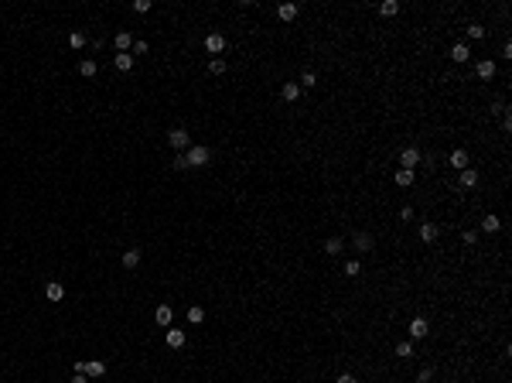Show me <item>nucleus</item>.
<instances>
[{"label": "nucleus", "mask_w": 512, "mask_h": 383, "mask_svg": "<svg viewBox=\"0 0 512 383\" xmlns=\"http://www.w3.org/2000/svg\"><path fill=\"white\" fill-rule=\"evenodd\" d=\"M209 161H212V151H209L205 144H191V147L185 151V164H188V168H205Z\"/></svg>", "instance_id": "nucleus-1"}, {"label": "nucleus", "mask_w": 512, "mask_h": 383, "mask_svg": "<svg viewBox=\"0 0 512 383\" xmlns=\"http://www.w3.org/2000/svg\"><path fill=\"white\" fill-rule=\"evenodd\" d=\"M167 144H171L174 151H181V154H185L188 147H191V134H188L185 127H174V130L167 134Z\"/></svg>", "instance_id": "nucleus-2"}, {"label": "nucleus", "mask_w": 512, "mask_h": 383, "mask_svg": "<svg viewBox=\"0 0 512 383\" xmlns=\"http://www.w3.org/2000/svg\"><path fill=\"white\" fill-rule=\"evenodd\" d=\"M75 373H85V377H103V373H106V363H99V359H85V363H75Z\"/></svg>", "instance_id": "nucleus-3"}, {"label": "nucleus", "mask_w": 512, "mask_h": 383, "mask_svg": "<svg viewBox=\"0 0 512 383\" xmlns=\"http://www.w3.org/2000/svg\"><path fill=\"white\" fill-rule=\"evenodd\" d=\"M205 48H209V55H216V59H219L222 52H225V38H222L219 31H212V34L205 38Z\"/></svg>", "instance_id": "nucleus-4"}, {"label": "nucleus", "mask_w": 512, "mask_h": 383, "mask_svg": "<svg viewBox=\"0 0 512 383\" xmlns=\"http://www.w3.org/2000/svg\"><path fill=\"white\" fill-rule=\"evenodd\" d=\"M400 164H403V168H410V171H417V164H420V151H417V147H406V151L400 154Z\"/></svg>", "instance_id": "nucleus-5"}, {"label": "nucleus", "mask_w": 512, "mask_h": 383, "mask_svg": "<svg viewBox=\"0 0 512 383\" xmlns=\"http://www.w3.org/2000/svg\"><path fill=\"white\" fill-rule=\"evenodd\" d=\"M427 332H431L427 318H413L410 322V339H427Z\"/></svg>", "instance_id": "nucleus-6"}, {"label": "nucleus", "mask_w": 512, "mask_h": 383, "mask_svg": "<svg viewBox=\"0 0 512 383\" xmlns=\"http://www.w3.org/2000/svg\"><path fill=\"white\" fill-rule=\"evenodd\" d=\"M468 59H471V48H468L464 41H458V45L451 48V62H458V65H461V62H468Z\"/></svg>", "instance_id": "nucleus-7"}, {"label": "nucleus", "mask_w": 512, "mask_h": 383, "mask_svg": "<svg viewBox=\"0 0 512 383\" xmlns=\"http://www.w3.org/2000/svg\"><path fill=\"white\" fill-rule=\"evenodd\" d=\"M458 181H461V188H475L478 185V171L475 168H464V171H458Z\"/></svg>", "instance_id": "nucleus-8"}, {"label": "nucleus", "mask_w": 512, "mask_h": 383, "mask_svg": "<svg viewBox=\"0 0 512 383\" xmlns=\"http://www.w3.org/2000/svg\"><path fill=\"white\" fill-rule=\"evenodd\" d=\"M171 318H174L171 305H157V311H154V322H157V325H164V328H167V325H171Z\"/></svg>", "instance_id": "nucleus-9"}, {"label": "nucleus", "mask_w": 512, "mask_h": 383, "mask_svg": "<svg viewBox=\"0 0 512 383\" xmlns=\"http://www.w3.org/2000/svg\"><path fill=\"white\" fill-rule=\"evenodd\" d=\"M475 72H478V79H492L495 76V62H492V59H482V62L475 65Z\"/></svg>", "instance_id": "nucleus-10"}, {"label": "nucleus", "mask_w": 512, "mask_h": 383, "mask_svg": "<svg viewBox=\"0 0 512 383\" xmlns=\"http://www.w3.org/2000/svg\"><path fill=\"white\" fill-rule=\"evenodd\" d=\"M113 65H116L120 72H130V69H134V55H130V52H120V55L113 59Z\"/></svg>", "instance_id": "nucleus-11"}, {"label": "nucleus", "mask_w": 512, "mask_h": 383, "mask_svg": "<svg viewBox=\"0 0 512 383\" xmlns=\"http://www.w3.org/2000/svg\"><path fill=\"white\" fill-rule=\"evenodd\" d=\"M45 298H48V301H62V298H65V288H62L58 281H52V284L45 288Z\"/></svg>", "instance_id": "nucleus-12"}, {"label": "nucleus", "mask_w": 512, "mask_h": 383, "mask_svg": "<svg viewBox=\"0 0 512 383\" xmlns=\"http://www.w3.org/2000/svg\"><path fill=\"white\" fill-rule=\"evenodd\" d=\"M164 339H167V346H171V349H181V346H185V332H181V328H167V335H164Z\"/></svg>", "instance_id": "nucleus-13"}, {"label": "nucleus", "mask_w": 512, "mask_h": 383, "mask_svg": "<svg viewBox=\"0 0 512 383\" xmlns=\"http://www.w3.org/2000/svg\"><path fill=\"white\" fill-rule=\"evenodd\" d=\"M451 168L464 171V168H468V151H461V147H458V151H451Z\"/></svg>", "instance_id": "nucleus-14"}, {"label": "nucleus", "mask_w": 512, "mask_h": 383, "mask_svg": "<svg viewBox=\"0 0 512 383\" xmlns=\"http://www.w3.org/2000/svg\"><path fill=\"white\" fill-rule=\"evenodd\" d=\"M372 250V236L369 233H355V253H369Z\"/></svg>", "instance_id": "nucleus-15"}, {"label": "nucleus", "mask_w": 512, "mask_h": 383, "mask_svg": "<svg viewBox=\"0 0 512 383\" xmlns=\"http://www.w3.org/2000/svg\"><path fill=\"white\" fill-rule=\"evenodd\" d=\"M413 178H417V171H410V168H400V171H396V185H400V188L413 185Z\"/></svg>", "instance_id": "nucleus-16"}, {"label": "nucleus", "mask_w": 512, "mask_h": 383, "mask_svg": "<svg viewBox=\"0 0 512 383\" xmlns=\"http://www.w3.org/2000/svg\"><path fill=\"white\" fill-rule=\"evenodd\" d=\"M482 230H485V233H499V230H502V219H499V216H492V212H488V216H485V219H482Z\"/></svg>", "instance_id": "nucleus-17"}, {"label": "nucleus", "mask_w": 512, "mask_h": 383, "mask_svg": "<svg viewBox=\"0 0 512 383\" xmlns=\"http://www.w3.org/2000/svg\"><path fill=\"white\" fill-rule=\"evenodd\" d=\"M420 239H424V243H434V239H437V223H424V226H420Z\"/></svg>", "instance_id": "nucleus-18"}, {"label": "nucleus", "mask_w": 512, "mask_h": 383, "mask_svg": "<svg viewBox=\"0 0 512 383\" xmlns=\"http://www.w3.org/2000/svg\"><path fill=\"white\" fill-rule=\"evenodd\" d=\"M280 96H284L287 103H294V99L300 96V86H297V82H284V89H280Z\"/></svg>", "instance_id": "nucleus-19"}, {"label": "nucleus", "mask_w": 512, "mask_h": 383, "mask_svg": "<svg viewBox=\"0 0 512 383\" xmlns=\"http://www.w3.org/2000/svg\"><path fill=\"white\" fill-rule=\"evenodd\" d=\"M379 14H382V17H396V14H400V3H396V0H382V3H379Z\"/></svg>", "instance_id": "nucleus-20"}, {"label": "nucleus", "mask_w": 512, "mask_h": 383, "mask_svg": "<svg viewBox=\"0 0 512 383\" xmlns=\"http://www.w3.org/2000/svg\"><path fill=\"white\" fill-rule=\"evenodd\" d=\"M116 48H120V52H130V48H134V34H130V31H120V34H116Z\"/></svg>", "instance_id": "nucleus-21"}, {"label": "nucleus", "mask_w": 512, "mask_h": 383, "mask_svg": "<svg viewBox=\"0 0 512 383\" xmlns=\"http://www.w3.org/2000/svg\"><path fill=\"white\" fill-rule=\"evenodd\" d=\"M137 264H140V246H134V250H127V253H123V267H127V270H130V267H137Z\"/></svg>", "instance_id": "nucleus-22"}, {"label": "nucleus", "mask_w": 512, "mask_h": 383, "mask_svg": "<svg viewBox=\"0 0 512 383\" xmlns=\"http://www.w3.org/2000/svg\"><path fill=\"white\" fill-rule=\"evenodd\" d=\"M188 322H191V325H202V322H205V308H202V305H191V308H188Z\"/></svg>", "instance_id": "nucleus-23"}, {"label": "nucleus", "mask_w": 512, "mask_h": 383, "mask_svg": "<svg viewBox=\"0 0 512 383\" xmlns=\"http://www.w3.org/2000/svg\"><path fill=\"white\" fill-rule=\"evenodd\" d=\"M297 10H300L297 3H280V10H277V14H280V21H294V17H297Z\"/></svg>", "instance_id": "nucleus-24"}, {"label": "nucleus", "mask_w": 512, "mask_h": 383, "mask_svg": "<svg viewBox=\"0 0 512 383\" xmlns=\"http://www.w3.org/2000/svg\"><path fill=\"white\" fill-rule=\"evenodd\" d=\"M324 250H328V257H338V253H342L345 246H342V239H338V236H331V239L324 243Z\"/></svg>", "instance_id": "nucleus-25"}, {"label": "nucleus", "mask_w": 512, "mask_h": 383, "mask_svg": "<svg viewBox=\"0 0 512 383\" xmlns=\"http://www.w3.org/2000/svg\"><path fill=\"white\" fill-rule=\"evenodd\" d=\"M396 356L400 359H413V342H396Z\"/></svg>", "instance_id": "nucleus-26"}, {"label": "nucleus", "mask_w": 512, "mask_h": 383, "mask_svg": "<svg viewBox=\"0 0 512 383\" xmlns=\"http://www.w3.org/2000/svg\"><path fill=\"white\" fill-rule=\"evenodd\" d=\"M79 72H82L85 79H92L96 76V62H92V59H82V62H79Z\"/></svg>", "instance_id": "nucleus-27"}, {"label": "nucleus", "mask_w": 512, "mask_h": 383, "mask_svg": "<svg viewBox=\"0 0 512 383\" xmlns=\"http://www.w3.org/2000/svg\"><path fill=\"white\" fill-rule=\"evenodd\" d=\"M69 45L72 48H85V31H72L69 34Z\"/></svg>", "instance_id": "nucleus-28"}, {"label": "nucleus", "mask_w": 512, "mask_h": 383, "mask_svg": "<svg viewBox=\"0 0 512 383\" xmlns=\"http://www.w3.org/2000/svg\"><path fill=\"white\" fill-rule=\"evenodd\" d=\"M359 274H362L359 260H349V264H345V277H359Z\"/></svg>", "instance_id": "nucleus-29"}, {"label": "nucleus", "mask_w": 512, "mask_h": 383, "mask_svg": "<svg viewBox=\"0 0 512 383\" xmlns=\"http://www.w3.org/2000/svg\"><path fill=\"white\" fill-rule=\"evenodd\" d=\"M468 38H475V41L485 38V28H482V24H468Z\"/></svg>", "instance_id": "nucleus-30"}, {"label": "nucleus", "mask_w": 512, "mask_h": 383, "mask_svg": "<svg viewBox=\"0 0 512 383\" xmlns=\"http://www.w3.org/2000/svg\"><path fill=\"white\" fill-rule=\"evenodd\" d=\"M431 380H434V370H431V366H424V370L417 373V383H431Z\"/></svg>", "instance_id": "nucleus-31"}, {"label": "nucleus", "mask_w": 512, "mask_h": 383, "mask_svg": "<svg viewBox=\"0 0 512 383\" xmlns=\"http://www.w3.org/2000/svg\"><path fill=\"white\" fill-rule=\"evenodd\" d=\"M209 69H212L216 76H222V72H225V59H212V62H209Z\"/></svg>", "instance_id": "nucleus-32"}, {"label": "nucleus", "mask_w": 512, "mask_h": 383, "mask_svg": "<svg viewBox=\"0 0 512 383\" xmlns=\"http://www.w3.org/2000/svg\"><path fill=\"white\" fill-rule=\"evenodd\" d=\"M297 86H307V89H311V86H318V76H314V72H304Z\"/></svg>", "instance_id": "nucleus-33"}, {"label": "nucleus", "mask_w": 512, "mask_h": 383, "mask_svg": "<svg viewBox=\"0 0 512 383\" xmlns=\"http://www.w3.org/2000/svg\"><path fill=\"white\" fill-rule=\"evenodd\" d=\"M461 239H464V246H475V243H478V233H475V230H464Z\"/></svg>", "instance_id": "nucleus-34"}, {"label": "nucleus", "mask_w": 512, "mask_h": 383, "mask_svg": "<svg viewBox=\"0 0 512 383\" xmlns=\"http://www.w3.org/2000/svg\"><path fill=\"white\" fill-rule=\"evenodd\" d=\"M150 10V0H134V14H147Z\"/></svg>", "instance_id": "nucleus-35"}, {"label": "nucleus", "mask_w": 512, "mask_h": 383, "mask_svg": "<svg viewBox=\"0 0 512 383\" xmlns=\"http://www.w3.org/2000/svg\"><path fill=\"white\" fill-rule=\"evenodd\" d=\"M130 55H147V41H140V38H137V41H134V52H130Z\"/></svg>", "instance_id": "nucleus-36"}, {"label": "nucleus", "mask_w": 512, "mask_h": 383, "mask_svg": "<svg viewBox=\"0 0 512 383\" xmlns=\"http://www.w3.org/2000/svg\"><path fill=\"white\" fill-rule=\"evenodd\" d=\"M502 127H506V130H512V117H509V110H506V106H502Z\"/></svg>", "instance_id": "nucleus-37"}, {"label": "nucleus", "mask_w": 512, "mask_h": 383, "mask_svg": "<svg viewBox=\"0 0 512 383\" xmlns=\"http://www.w3.org/2000/svg\"><path fill=\"white\" fill-rule=\"evenodd\" d=\"M400 219H406V223H410V219H413V209H410V206H403V209H400Z\"/></svg>", "instance_id": "nucleus-38"}, {"label": "nucleus", "mask_w": 512, "mask_h": 383, "mask_svg": "<svg viewBox=\"0 0 512 383\" xmlns=\"http://www.w3.org/2000/svg\"><path fill=\"white\" fill-rule=\"evenodd\" d=\"M338 383H355V377H352V373H342V377H338Z\"/></svg>", "instance_id": "nucleus-39"}, {"label": "nucleus", "mask_w": 512, "mask_h": 383, "mask_svg": "<svg viewBox=\"0 0 512 383\" xmlns=\"http://www.w3.org/2000/svg\"><path fill=\"white\" fill-rule=\"evenodd\" d=\"M72 383H89V377H85V373H75V377H72Z\"/></svg>", "instance_id": "nucleus-40"}]
</instances>
